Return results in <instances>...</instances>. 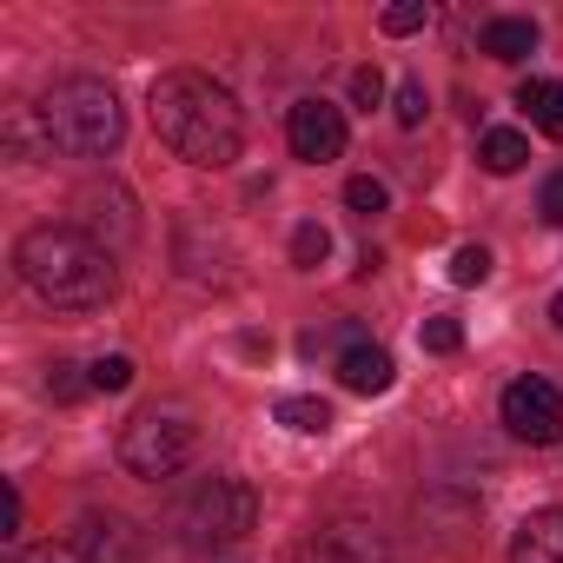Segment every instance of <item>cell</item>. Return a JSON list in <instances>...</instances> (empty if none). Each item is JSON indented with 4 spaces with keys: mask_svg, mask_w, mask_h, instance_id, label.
<instances>
[{
    "mask_svg": "<svg viewBox=\"0 0 563 563\" xmlns=\"http://www.w3.org/2000/svg\"><path fill=\"white\" fill-rule=\"evenodd\" d=\"M146 113H153L159 146H173L186 166H212L219 173V166H232L245 153V120H239L232 93L219 80L192 74V67L159 74L153 93H146Z\"/></svg>",
    "mask_w": 563,
    "mask_h": 563,
    "instance_id": "obj_1",
    "label": "cell"
},
{
    "mask_svg": "<svg viewBox=\"0 0 563 563\" xmlns=\"http://www.w3.org/2000/svg\"><path fill=\"white\" fill-rule=\"evenodd\" d=\"M14 265L27 292L60 306V312H93L113 299V252L87 225H34L14 245Z\"/></svg>",
    "mask_w": 563,
    "mask_h": 563,
    "instance_id": "obj_2",
    "label": "cell"
},
{
    "mask_svg": "<svg viewBox=\"0 0 563 563\" xmlns=\"http://www.w3.org/2000/svg\"><path fill=\"white\" fill-rule=\"evenodd\" d=\"M34 120H41L47 153H60V159H107V153H120V140H126V113H120L113 87H107V80H87V74L54 80V87L41 93Z\"/></svg>",
    "mask_w": 563,
    "mask_h": 563,
    "instance_id": "obj_3",
    "label": "cell"
},
{
    "mask_svg": "<svg viewBox=\"0 0 563 563\" xmlns=\"http://www.w3.org/2000/svg\"><path fill=\"white\" fill-rule=\"evenodd\" d=\"M252 523H258V490H252L245 477H206V484H192V490L173 504V530H179L186 543H199V550L239 543Z\"/></svg>",
    "mask_w": 563,
    "mask_h": 563,
    "instance_id": "obj_4",
    "label": "cell"
},
{
    "mask_svg": "<svg viewBox=\"0 0 563 563\" xmlns=\"http://www.w3.org/2000/svg\"><path fill=\"white\" fill-rule=\"evenodd\" d=\"M192 444H199V431L179 418V411H140L126 431H120V464H126V477H146V484H159V477H179L186 464H192Z\"/></svg>",
    "mask_w": 563,
    "mask_h": 563,
    "instance_id": "obj_5",
    "label": "cell"
},
{
    "mask_svg": "<svg viewBox=\"0 0 563 563\" xmlns=\"http://www.w3.org/2000/svg\"><path fill=\"white\" fill-rule=\"evenodd\" d=\"M504 424L523 444H556L563 438V391L550 378H517L504 385Z\"/></svg>",
    "mask_w": 563,
    "mask_h": 563,
    "instance_id": "obj_6",
    "label": "cell"
},
{
    "mask_svg": "<svg viewBox=\"0 0 563 563\" xmlns=\"http://www.w3.org/2000/svg\"><path fill=\"white\" fill-rule=\"evenodd\" d=\"M286 140H292V153H299V159L325 166V159H339V153H345V113H339L332 100H299V107H292V120H286Z\"/></svg>",
    "mask_w": 563,
    "mask_h": 563,
    "instance_id": "obj_7",
    "label": "cell"
},
{
    "mask_svg": "<svg viewBox=\"0 0 563 563\" xmlns=\"http://www.w3.org/2000/svg\"><path fill=\"white\" fill-rule=\"evenodd\" d=\"M67 550L80 563H133L140 556V530L126 517H113V510H93V517H80V530H74Z\"/></svg>",
    "mask_w": 563,
    "mask_h": 563,
    "instance_id": "obj_8",
    "label": "cell"
},
{
    "mask_svg": "<svg viewBox=\"0 0 563 563\" xmlns=\"http://www.w3.org/2000/svg\"><path fill=\"white\" fill-rule=\"evenodd\" d=\"M292 563H385V550H378V537H372L365 523H332V530H319Z\"/></svg>",
    "mask_w": 563,
    "mask_h": 563,
    "instance_id": "obj_9",
    "label": "cell"
},
{
    "mask_svg": "<svg viewBox=\"0 0 563 563\" xmlns=\"http://www.w3.org/2000/svg\"><path fill=\"white\" fill-rule=\"evenodd\" d=\"M391 378H398V372H391V352H385V345H365V339L345 345V358H339V385H345V391H358V398H385Z\"/></svg>",
    "mask_w": 563,
    "mask_h": 563,
    "instance_id": "obj_10",
    "label": "cell"
},
{
    "mask_svg": "<svg viewBox=\"0 0 563 563\" xmlns=\"http://www.w3.org/2000/svg\"><path fill=\"white\" fill-rule=\"evenodd\" d=\"M510 563H563V510H530L510 537Z\"/></svg>",
    "mask_w": 563,
    "mask_h": 563,
    "instance_id": "obj_11",
    "label": "cell"
},
{
    "mask_svg": "<svg viewBox=\"0 0 563 563\" xmlns=\"http://www.w3.org/2000/svg\"><path fill=\"white\" fill-rule=\"evenodd\" d=\"M80 206H87V232H93L107 252H113V245H126V239L140 232V225H133V212H126V192H87Z\"/></svg>",
    "mask_w": 563,
    "mask_h": 563,
    "instance_id": "obj_12",
    "label": "cell"
},
{
    "mask_svg": "<svg viewBox=\"0 0 563 563\" xmlns=\"http://www.w3.org/2000/svg\"><path fill=\"white\" fill-rule=\"evenodd\" d=\"M517 107H523V120L543 140H563V80H523L517 87Z\"/></svg>",
    "mask_w": 563,
    "mask_h": 563,
    "instance_id": "obj_13",
    "label": "cell"
},
{
    "mask_svg": "<svg viewBox=\"0 0 563 563\" xmlns=\"http://www.w3.org/2000/svg\"><path fill=\"white\" fill-rule=\"evenodd\" d=\"M484 54L504 60V67H517L523 54H537V21H523V14H497V21L484 27Z\"/></svg>",
    "mask_w": 563,
    "mask_h": 563,
    "instance_id": "obj_14",
    "label": "cell"
},
{
    "mask_svg": "<svg viewBox=\"0 0 563 563\" xmlns=\"http://www.w3.org/2000/svg\"><path fill=\"white\" fill-rule=\"evenodd\" d=\"M477 159H484V173H523L530 140H523V133H510V126H490V133L477 140Z\"/></svg>",
    "mask_w": 563,
    "mask_h": 563,
    "instance_id": "obj_15",
    "label": "cell"
},
{
    "mask_svg": "<svg viewBox=\"0 0 563 563\" xmlns=\"http://www.w3.org/2000/svg\"><path fill=\"white\" fill-rule=\"evenodd\" d=\"M278 424L299 438H325L332 431V405L325 398H278Z\"/></svg>",
    "mask_w": 563,
    "mask_h": 563,
    "instance_id": "obj_16",
    "label": "cell"
},
{
    "mask_svg": "<svg viewBox=\"0 0 563 563\" xmlns=\"http://www.w3.org/2000/svg\"><path fill=\"white\" fill-rule=\"evenodd\" d=\"M378 27L398 34V41H405V34H424V27H431V8H424V0H398V8L378 14Z\"/></svg>",
    "mask_w": 563,
    "mask_h": 563,
    "instance_id": "obj_17",
    "label": "cell"
},
{
    "mask_svg": "<svg viewBox=\"0 0 563 563\" xmlns=\"http://www.w3.org/2000/svg\"><path fill=\"white\" fill-rule=\"evenodd\" d=\"M490 278V252L484 245H457L451 252V286H484Z\"/></svg>",
    "mask_w": 563,
    "mask_h": 563,
    "instance_id": "obj_18",
    "label": "cell"
},
{
    "mask_svg": "<svg viewBox=\"0 0 563 563\" xmlns=\"http://www.w3.org/2000/svg\"><path fill=\"white\" fill-rule=\"evenodd\" d=\"M345 206L372 219V212H385V206H391V192H385V179H372V173H358V179L345 186Z\"/></svg>",
    "mask_w": 563,
    "mask_h": 563,
    "instance_id": "obj_19",
    "label": "cell"
},
{
    "mask_svg": "<svg viewBox=\"0 0 563 563\" xmlns=\"http://www.w3.org/2000/svg\"><path fill=\"white\" fill-rule=\"evenodd\" d=\"M325 252H332V232H325L319 219H306V225L292 232V265H319Z\"/></svg>",
    "mask_w": 563,
    "mask_h": 563,
    "instance_id": "obj_20",
    "label": "cell"
},
{
    "mask_svg": "<svg viewBox=\"0 0 563 563\" xmlns=\"http://www.w3.org/2000/svg\"><path fill=\"white\" fill-rule=\"evenodd\" d=\"M418 345L438 352V358H451V352L464 345V325H457V319H424V325H418Z\"/></svg>",
    "mask_w": 563,
    "mask_h": 563,
    "instance_id": "obj_21",
    "label": "cell"
},
{
    "mask_svg": "<svg viewBox=\"0 0 563 563\" xmlns=\"http://www.w3.org/2000/svg\"><path fill=\"white\" fill-rule=\"evenodd\" d=\"M391 113H398V126H424V113H431V93H424V80H405Z\"/></svg>",
    "mask_w": 563,
    "mask_h": 563,
    "instance_id": "obj_22",
    "label": "cell"
},
{
    "mask_svg": "<svg viewBox=\"0 0 563 563\" xmlns=\"http://www.w3.org/2000/svg\"><path fill=\"white\" fill-rule=\"evenodd\" d=\"M87 378H93V391H126V385H133V358H126V352H113V358H100Z\"/></svg>",
    "mask_w": 563,
    "mask_h": 563,
    "instance_id": "obj_23",
    "label": "cell"
},
{
    "mask_svg": "<svg viewBox=\"0 0 563 563\" xmlns=\"http://www.w3.org/2000/svg\"><path fill=\"white\" fill-rule=\"evenodd\" d=\"M87 385H93V378H80V365H67V358H60V365H54V372H47V391H54V398H60V405H74V398H80V391H87Z\"/></svg>",
    "mask_w": 563,
    "mask_h": 563,
    "instance_id": "obj_24",
    "label": "cell"
},
{
    "mask_svg": "<svg viewBox=\"0 0 563 563\" xmlns=\"http://www.w3.org/2000/svg\"><path fill=\"white\" fill-rule=\"evenodd\" d=\"M352 100L372 113V107L385 100V74H378V67H358V74H352Z\"/></svg>",
    "mask_w": 563,
    "mask_h": 563,
    "instance_id": "obj_25",
    "label": "cell"
},
{
    "mask_svg": "<svg viewBox=\"0 0 563 563\" xmlns=\"http://www.w3.org/2000/svg\"><path fill=\"white\" fill-rule=\"evenodd\" d=\"M537 212H543L550 225H563V166L543 179V192H537Z\"/></svg>",
    "mask_w": 563,
    "mask_h": 563,
    "instance_id": "obj_26",
    "label": "cell"
},
{
    "mask_svg": "<svg viewBox=\"0 0 563 563\" xmlns=\"http://www.w3.org/2000/svg\"><path fill=\"white\" fill-rule=\"evenodd\" d=\"M14 563H80L74 550H54V543H41V550H14Z\"/></svg>",
    "mask_w": 563,
    "mask_h": 563,
    "instance_id": "obj_27",
    "label": "cell"
},
{
    "mask_svg": "<svg viewBox=\"0 0 563 563\" xmlns=\"http://www.w3.org/2000/svg\"><path fill=\"white\" fill-rule=\"evenodd\" d=\"M21 517H27V504H21V490H14V484H8V530H0V537H8V543H14V537H21Z\"/></svg>",
    "mask_w": 563,
    "mask_h": 563,
    "instance_id": "obj_28",
    "label": "cell"
},
{
    "mask_svg": "<svg viewBox=\"0 0 563 563\" xmlns=\"http://www.w3.org/2000/svg\"><path fill=\"white\" fill-rule=\"evenodd\" d=\"M550 319H556V332H563V292H556V299H550Z\"/></svg>",
    "mask_w": 563,
    "mask_h": 563,
    "instance_id": "obj_29",
    "label": "cell"
}]
</instances>
